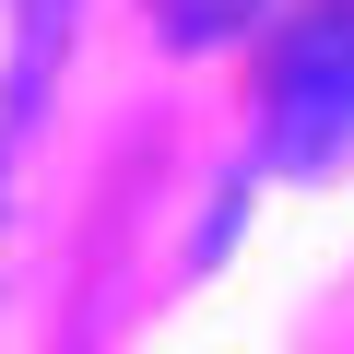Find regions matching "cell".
<instances>
[{
  "label": "cell",
  "instance_id": "cell-2",
  "mask_svg": "<svg viewBox=\"0 0 354 354\" xmlns=\"http://www.w3.org/2000/svg\"><path fill=\"white\" fill-rule=\"evenodd\" d=\"M260 12H272V0H153V24H165L177 48H236Z\"/></svg>",
  "mask_w": 354,
  "mask_h": 354
},
{
  "label": "cell",
  "instance_id": "cell-1",
  "mask_svg": "<svg viewBox=\"0 0 354 354\" xmlns=\"http://www.w3.org/2000/svg\"><path fill=\"white\" fill-rule=\"evenodd\" d=\"M260 153H272L283 177H319V165H342V153H354V0H319V12L283 36Z\"/></svg>",
  "mask_w": 354,
  "mask_h": 354
}]
</instances>
